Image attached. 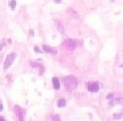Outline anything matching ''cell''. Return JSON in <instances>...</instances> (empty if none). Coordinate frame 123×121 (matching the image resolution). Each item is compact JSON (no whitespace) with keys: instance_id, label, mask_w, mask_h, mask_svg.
<instances>
[{"instance_id":"obj_6","label":"cell","mask_w":123,"mask_h":121,"mask_svg":"<svg viewBox=\"0 0 123 121\" xmlns=\"http://www.w3.org/2000/svg\"><path fill=\"white\" fill-rule=\"evenodd\" d=\"M42 48H43V51L47 52V53H50V54H53V55H56L58 51L55 49V48H51L48 45H43L42 46Z\"/></svg>"},{"instance_id":"obj_11","label":"cell","mask_w":123,"mask_h":121,"mask_svg":"<svg viewBox=\"0 0 123 121\" xmlns=\"http://www.w3.org/2000/svg\"><path fill=\"white\" fill-rule=\"evenodd\" d=\"M66 100L65 99H59L58 101V108H62V107H65L66 106Z\"/></svg>"},{"instance_id":"obj_7","label":"cell","mask_w":123,"mask_h":121,"mask_svg":"<svg viewBox=\"0 0 123 121\" xmlns=\"http://www.w3.org/2000/svg\"><path fill=\"white\" fill-rule=\"evenodd\" d=\"M52 83H53V87H54L55 90H59L60 88V83H59V81H58V78L54 77L52 79Z\"/></svg>"},{"instance_id":"obj_1","label":"cell","mask_w":123,"mask_h":121,"mask_svg":"<svg viewBox=\"0 0 123 121\" xmlns=\"http://www.w3.org/2000/svg\"><path fill=\"white\" fill-rule=\"evenodd\" d=\"M63 83L65 84V86L67 87L68 90H75V88L78 85V81L75 78V76L73 75H68L66 76L63 78Z\"/></svg>"},{"instance_id":"obj_20","label":"cell","mask_w":123,"mask_h":121,"mask_svg":"<svg viewBox=\"0 0 123 121\" xmlns=\"http://www.w3.org/2000/svg\"><path fill=\"white\" fill-rule=\"evenodd\" d=\"M54 1L56 2V3H58V4L61 3V0H54Z\"/></svg>"},{"instance_id":"obj_4","label":"cell","mask_w":123,"mask_h":121,"mask_svg":"<svg viewBox=\"0 0 123 121\" xmlns=\"http://www.w3.org/2000/svg\"><path fill=\"white\" fill-rule=\"evenodd\" d=\"M75 45H76L75 42L73 40H70V39H68V40H66L65 41L63 42V46L68 50H71V51H73L75 48Z\"/></svg>"},{"instance_id":"obj_12","label":"cell","mask_w":123,"mask_h":121,"mask_svg":"<svg viewBox=\"0 0 123 121\" xmlns=\"http://www.w3.org/2000/svg\"><path fill=\"white\" fill-rule=\"evenodd\" d=\"M30 65H31V67H33V68H40L42 65L40 64V63L38 62H33V61H30Z\"/></svg>"},{"instance_id":"obj_15","label":"cell","mask_w":123,"mask_h":121,"mask_svg":"<svg viewBox=\"0 0 123 121\" xmlns=\"http://www.w3.org/2000/svg\"><path fill=\"white\" fill-rule=\"evenodd\" d=\"M106 98H107V99H108V100H111V99H112V98H114V95H113V94H109V95H107V97H106Z\"/></svg>"},{"instance_id":"obj_16","label":"cell","mask_w":123,"mask_h":121,"mask_svg":"<svg viewBox=\"0 0 123 121\" xmlns=\"http://www.w3.org/2000/svg\"><path fill=\"white\" fill-rule=\"evenodd\" d=\"M4 109V105L2 103V100H0V111H2Z\"/></svg>"},{"instance_id":"obj_22","label":"cell","mask_w":123,"mask_h":121,"mask_svg":"<svg viewBox=\"0 0 123 121\" xmlns=\"http://www.w3.org/2000/svg\"><path fill=\"white\" fill-rule=\"evenodd\" d=\"M122 66V67H123V65H122V66Z\"/></svg>"},{"instance_id":"obj_9","label":"cell","mask_w":123,"mask_h":121,"mask_svg":"<svg viewBox=\"0 0 123 121\" xmlns=\"http://www.w3.org/2000/svg\"><path fill=\"white\" fill-rule=\"evenodd\" d=\"M68 13L70 14V16L74 18H78V14L76 13V11H75L73 8H68Z\"/></svg>"},{"instance_id":"obj_19","label":"cell","mask_w":123,"mask_h":121,"mask_svg":"<svg viewBox=\"0 0 123 121\" xmlns=\"http://www.w3.org/2000/svg\"><path fill=\"white\" fill-rule=\"evenodd\" d=\"M5 120V118H4L3 116H0V121H4Z\"/></svg>"},{"instance_id":"obj_14","label":"cell","mask_w":123,"mask_h":121,"mask_svg":"<svg viewBox=\"0 0 123 121\" xmlns=\"http://www.w3.org/2000/svg\"><path fill=\"white\" fill-rule=\"evenodd\" d=\"M34 51L36 52V53H41V49H40V48H39L38 46H35L34 47Z\"/></svg>"},{"instance_id":"obj_8","label":"cell","mask_w":123,"mask_h":121,"mask_svg":"<svg viewBox=\"0 0 123 121\" xmlns=\"http://www.w3.org/2000/svg\"><path fill=\"white\" fill-rule=\"evenodd\" d=\"M56 25H57V28H58V30L60 32H65V28L63 26V24L60 21H56Z\"/></svg>"},{"instance_id":"obj_5","label":"cell","mask_w":123,"mask_h":121,"mask_svg":"<svg viewBox=\"0 0 123 121\" xmlns=\"http://www.w3.org/2000/svg\"><path fill=\"white\" fill-rule=\"evenodd\" d=\"M87 87H88V90L90 91V92H97L100 89L99 84L97 83H92V82L89 83Z\"/></svg>"},{"instance_id":"obj_2","label":"cell","mask_w":123,"mask_h":121,"mask_svg":"<svg viewBox=\"0 0 123 121\" xmlns=\"http://www.w3.org/2000/svg\"><path fill=\"white\" fill-rule=\"evenodd\" d=\"M16 53H14V52H12L10 54H8L6 56V60H5V62H4V66H3V68L5 71H6L8 68H10V66L13 65V63H14V59L16 58Z\"/></svg>"},{"instance_id":"obj_21","label":"cell","mask_w":123,"mask_h":121,"mask_svg":"<svg viewBox=\"0 0 123 121\" xmlns=\"http://www.w3.org/2000/svg\"><path fill=\"white\" fill-rule=\"evenodd\" d=\"M111 1H112V2H113V1H114V0H111Z\"/></svg>"},{"instance_id":"obj_10","label":"cell","mask_w":123,"mask_h":121,"mask_svg":"<svg viewBox=\"0 0 123 121\" xmlns=\"http://www.w3.org/2000/svg\"><path fill=\"white\" fill-rule=\"evenodd\" d=\"M16 5H17V2L15 0H11V1H9V3H8V6L11 8V10H14L15 7H16Z\"/></svg>"},{"instance_id":"obj_17","label":"cell","mask_w":123,"mask_h":121,"mask_svg":"<svg viewBox=\"0 0 123 121\" xmlns=\"http://www.w3.org/2000/svg\"><path fill=\"white\" fill-rule=\"evenodd\" d=\"M29 33H30V35H31V37H33V36H34V31H33V30H32V29H31V30H30Z\"/></svg>"},{"instance_id":"obj_18","label":"cell","mask_w":123,"mask_h":121,"mask_svg":"<svg viewBox=\"0 0 123 121\" xmlns=\"http://www.w3.org/2000/svg\"><path fill=\"white\" fill-rule=\"evenodd\" d=\"M118 101H119V103L122 104V105H123V98H121V99H119V100H118Z\"/></svg>"},{"instance_id":"obj_13","label":"cell","mask_w":123,"mask_h":121,"mask_svg":"<svg viewBox=\"0 0 123 121\" xmlns=\"http://www.w3.org/2000/svg\"><path fill=\"white\" fill-rule=\"evenodd\" d=\"M6 46V40L4 39V40H2L0 41V51H2L3 48H5Z\"/></svg>"},{"instance_id":"obj_3","label":"cell","mask_w":123,"mask_h":121,"mask_svg":"<svg viewBox=\"0 0 123 121\" xmlns=\"http://www.w3.org/2000/svg\"><path fill=\"white\" fill-rule=\"evenodd\" d=\"M14 112L15 116L18 118V119L23 120L25 116V109H23L22 107H20L19 105H14Z\"/></svg>"}]
</instances>
